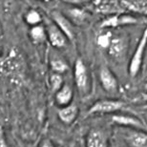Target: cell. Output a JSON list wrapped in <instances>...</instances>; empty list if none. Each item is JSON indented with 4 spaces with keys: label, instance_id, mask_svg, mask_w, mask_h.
Here are the masks:
<instances>
[{
    "label": "cell",
    "instance_id": "1",
    "mask_svg": "<svg viewBox=\"0 0 147 147\" xmlns=\"http://www.w3.org/2000/svg\"><path fill=\"white\" fill-rule=\"evenodd\" d=\"M147 45V27L144 29L142 33V36L140 37L136 48V51L134 52L132 58L129 64V74L132 78L137 76L138 74L140 73L142 66L143 65L144 61V55H145V50Z\"/></svg>",
    "mask_w": 147,
    "mask_h": 147
},
{
    "label": "cell",
    "instance_id": "2",
    "mask_svg": "<svg viewBox=\"0 0 147 147\" xmlns=\"http://www.w3.org/2000/svg\"><path fill=\"white\" fill-rule=\"evenodd\" d=\"M74 76H75L76 85L78 87L80 94H88L90 91V78L88 74L87 68L85 66L84 62L80 58H78L75 63V71H74Z\"/></svg>",
    "mask_w": 147,
    "mask_h": 147
},
{
    "label": "cell",
    "instance_id": "3",
    "mask_svg": "<svg viewBox=\"0 0 147 147\" xmlns=\"http://www.w3.org/2000/svg\"><path fill=\"white\" fill-rule=\"evenodd\" d=\"M125 103L117 99H100L94 103L90 109L88 110V114H109L115 113L123 109Z\"/></svg>",
    "mask_w": 147,
    "mask_h": 147
},
{
    "label": "cell",
    "instance_id": "4",
    "mask_svg": "<svg viewBox=\"0 0 147 147\" xmlns=\"http://www.w3.org/2000/svg\"><path fill=\"white\" fill-rule=\"evenodd\" d=\"M123 139L130 147H147V132L129 129L123 134Z\"/></svg>",
    "mask_w": 147,
    "mask_h": 147
},
{
    "label": "cell",
    "instance_id": "5",
    "mask_svg": "<svg viewBox=\"0 0 147 147\" xmlns=\"http://www.w3.org/2000/svg\"><path fill=\"white\" fill-rule=\"evenodd\" d=\"M99 79L102 88L108 93H117L119 90V81L114 73L107 67L101 68L99 72Z\"/></svg>",
    "mask_w": 147,
    "mask_h": 147
},
{
    "label": "cell",
    "instance_id": "6",
    "mask_svg": "<svg viewBox=\"0 0 147 147\" xmlns=\"http://www.w3.org/2000/svg\"><path fill=\"white\" fill-rule=\"evenodd\" d=\"M112 120L116 124L124 126V127H129L131 129H137V130L142 131H145L147 129V126L144 123L136 117L126 116V115H114L112 117Z\"/></svg>",
    "mask_w": 147,
    "mask_h": 147
},
{
    "label": "cell",
    "instance_id": "7",
    "mask_svg": "<svg viewBox=\"0 0 147 147\" xmlns=\"http://www.w3.org/2000/svg\"><path fill=\"white\" fill-rule=\"evenodd\" d=\"M46 34L50 43L55 48H63L66 45L68 38L55 23H52L47 27Z\"/></svg>",
    "mask_w": 147,
    "mask_h": 147
},
{
    "label": "cell",
    "instance_id": "8",
    "mask_svg": "<svg viewBox=\"0 0 147 147\" xmlns=\"http://www.w3.org/2000/svg\"><path fill=\"white\" fill-rule=\"evenodd\" d=\"M137 22V19L131 16L126 14H114L106 17L101 23V28H113L117 26L134 24Z\"/></svg>",
    "mask_w": 147,
    "mask_h": 147
},
{
    "label": "cell",
    "instance_id": "9",
    "mask_svg": "<svg viewBox=\"0 0 147 147\" xmlns=\"http://www.w3.org/2000/svg\"><path fill=\"white\" fill-rule=\"evenodd\" d=\"M86 147H108L106 135L98 129H92L87 135Z\"/></svg>",
    "mask_w": 147,
    "mask_h": 147
},
{
    "label": "cell",
    "instance_id": "10",
    "mask_svg": "<svg viewBox=\"0 0 147 147\" xmlns=\"http://www.w3.org/2000/svg\"><path fill=\"white\" fill-rule=\"evenodd\" d=\"M53 19H54L55 24L62 31V33L65 34L69 40H72L75 37L73 25L63 14H61L58 11H54L53 13Z\"/></svg>",
    "mask_w": 147,
    "mask_h": 147
},
{
    "label": "cell",
    "instance_id": "11",
    "mask_svg": "<svg viewBox=\"0 0 147 147\" xmlns=\"http://www.w3.org/2000/svg\"><path fill=\"white\" fill-rule=\"evenodd\" d=\"M78 115V108L76 104L71 103L65 107H61L58 111V117L65 124H71L76 120Z\"/></svg>",
    "mask_w": 147,
    "mask_h": 147
},
{
    "label": "cell",
    "instance_id": "12",
    "mask_svg": "<svg viewBox=\"0 0 147 147\" xmlns=\"http://www.w3.org/2000/svg\"><path fill=\"white\" fill-rule=\"evenodd\" d=\"M73 90L69 84L64 83L63 86L55 93V101L61 107H65L67 105L71 104L73 99Z\"/></svg>",
    "mask_w": 147,
    "mask_h": 147
},
{
    "label": "cell",
    "instance_id": "13",
    "mask_svg": "<svg viewBox=\"0 0 147 147\" xmlns=\"http://www.w3.org/2000/svg\"><path fill=\"white\" fill-rule=\"evenodd\" d=\"M120 6L127 11L132 13L147 16V1L142 0H127V1H120Z\"/></svg>",
    "mask_w": 147,
    "mask_h": 147
},
{
    "label": "cell",
    "instance_id": "14",
    "mask_svg": "<svg viewBox=\"0 0 147 147\" xmlns=\"http://www.w3.org/2000/svg\"><path fill=\"white\" fill-rule=\"evenodd\" d=\"M126 50V42L123 38L112 37L110 45L108 47V53L112 57L120 58L124 55Z\"/></svg>",
    "mask_w": 147,
    "mask_h": 147
},
{
    "label": "cell",
    "instance_id": "15",
    "mask_svg": "<svg viewBox=\"0 0 147 147\" xmlns=\"http://www.w3.org/2000/svg\"><path fill=\"white\" fill-rule=\"evenodd\" d=\"M31 37L34 43H42L45 41L46 37H47V34H46V30L43 26L41 25H37V26H34L31 29Z\"/></svg>",
    "mask_w": 147,
    "mask_h": 147
},
{
    "label": "cell",
    "instance_id": "16",
    "mask_svg": "<svg viewBox=\"0 0 147 147\" xmlns=\"http://www.w3.org/2000/svg\"><path fill=\"white\" fill-rule=\"evenodd\" d=\"M95 4L96 10L102 13H110L114 16V14H116V13L119 11V10L117 9L119 6H116L114 2H96Z\"/></svg>",
    "mask_w": 147,
    "mask_h": 147
},
{
    "label": "cell",
    "instance_id": "17",
    "mask_svg": "<svg viewBox=\"0 0 147 147\" xmlns=\"http://www.w3.org/2000/svg\"><path fill=\"white\" fill-rule=\"evenodd\" d=\"M51 68L53 70V72L55 74H61L65 73L68 70V64L65 62V60L62 59L60 57H55L54 59H52L51 61Z\"/></svg>",
    "mask_w": 147,
    "mask_h": 147
},
{
    "label": "cell",
    "instance_id": "18",
    "mask_svg": "<svg viewBox=\"0 0 147 147\" xmlns=\"http://www.w3.org/2000/svg\"><path fill=\"white\" fill-rule=\"evenodd\" d=\"M50 84H51V88H52L53 92L57 93L64 84L62 76L59 75V74L53 73L52 75L50 76Z\"/></svg>",
    "mask_w": 147,
    "mask_h": 147
},
{
    "label": "cell",
    "instance_id": "19",
    "mask_svg": "<svg viewBox=\"0 0 147 147\" xmlns=\"http://www.w3.org/2000/svg\"><path fill=\"white\" fill-rule=\"evenodd\" d=\"M26 22L28 23V24L32 25L34 27V26H37L39 25V23L41 22V16L40 13H38L37 11L36 10H31L28 11V13L26 14Z\"/></svg>",
    "mask_w": 147,
    "mask_h": 147
},
{
    "label": "cell",
    "instance_id": "20",
    "mask_svg": "<svg viewBox=\"0 0 147 147\" xmlns=\"http://www.w3.org/2000/svg\"><path fill=\"white\" fill-rule=\"evenodd\" d=\"M112 37L110 36V34H100L98 38V44L101 48H107L110 45Z\"/></svg>",
    "mask_w": 147,
    "mask_h": 147
},
{
    "label": "cell",
    "instance_id": "21",
    "mask_svg": "<svg viewBox=\"0 0 147 147\" xmlns=\"http://www.w3.org/2000/svg\"><path fill=\"white\" fill-rule=\"evenodd\" d=\"M71 16H73V18L76 20V21H83L84 18L86 17V14L82 10H78V9H75L70 11Z\"/></svg>",
    "mask_w": 147,
    "mask_h": 147
},
{
    "label": "cell",
    "instance_id": "22",
    "mask_svg": "<svg viewBox=\"0 0 147 147\" xmlns=\"http://www.w3.org/2000/svg\"><path fill=\"white\" fill-rule=\"evenodd\" d=\"M39 147H55L54 144H53V142H51V140H43L42 142H41V144Z\"/></svg>",
    "mask_w": 147,
    "mask_h": 147
},
{
    "label": "cell",
    "instance_id": "23",
    "mask_svg": "<svg viewBox=\"0 0 147 147\" xmlns=\"http://www.w3.org/2000/svg\"><path fill=\"white\" fill-rule=\"evenodd\" d=\"M3 135H4V132H3V128L1 127V125H0V140H2Z\"/></svg>",
    "mask_w": 147,
    "mask_h": 147
},
{
    "label": "cell",
    "instance_id": "24",
    "mask_svg": "<svg viewBox=\"0 0 147 147\" xmlns=\"http://www.w3.org/2000/svg\"><path fill=\"white\" fill-rule=\"evenodd\" d=\"M143 98H144L145 101H147V93H145L144 95H143Z\"/></svg>",
    "mask_w": 147,
    "mask_h": 147
},
{
    "label": "cell",
    "instance_id": "25",
    "mask_svg": "<svg viewBox=\"0 0 147 147\" xmlns=\"http://www.w3.org/2000/svg\"><path fill=\"white\" fill-rule=\"evenodd\" d=\"M144 59L147 60V45H146V50H145V55H144Z\"/></svg>",
    "mask_w": 147,
    "mask_h": 147
},
{
    "label": "cell",
    "instance_id": "26",
    "mask_svg": "<svg viewBox=\"0 0 147 147\" xmlns=\"http://www.w3.org/2000/svg\"><path fill=\"white\" fill-rule=\"evenodd\" d=\"M144 89L147 91V82H146V84H145V86H144Z\"/></svg>",
    "mask_w": 147,
    "mask_h": 147
},
{
    "label": "cell",
    "instance_id": "27",
    "mask_svg": "<svg viewBox=\"0 0 147 147\" xmlns=\"http://www.w3.org/2000/svg\"><path fill=\"white\" fill-rule=\"evenodd\" d=\"M144 108H146V109H147V104H145V105H144Z\"/></svg>",
    "mask_w": 147,
    "mask_h": 147
},
{
    "label": "cell",
    "instance_id": "28",
    "mask_svg": "<svg viewBox=\"0 0 147 147\" xmlns=\"http://www.w3.org/2000/svg\"><path fill=\"white\" fill-rule=\"evenodd\" d=\"M70 147H71V146H70Z\"/></svg>",
    "mask_w": 147,
    "mask_h": 147
}]
</instances>
